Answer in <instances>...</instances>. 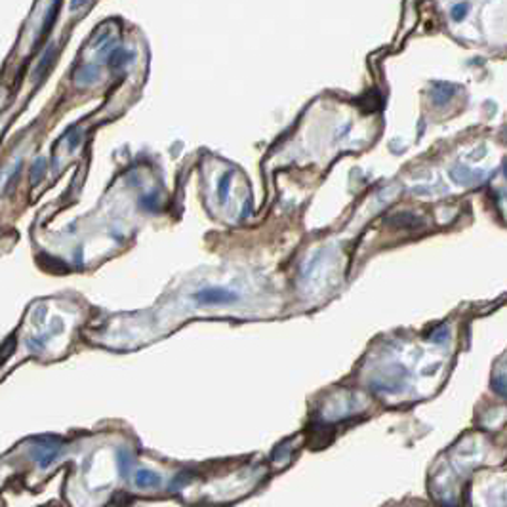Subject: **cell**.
Masks as SVG:
<instances>
[{
    "mask_svg": "<svg viewBox=\"0 0 507 507\" xmlns=\"http://www.w3.org/2000/svg\"><path fill=\"white\" fill-rule=\"evenodd\" d=\"M197 299L202 303H225V301L235 299V294L222 290V288H206L200 294H197Z\"/></svg>",
    "mask_w": 507,
    "mask_h": 507,
    "instance_id": "1",
    "label": "cell"
},
{
    "mask_svg": "<svg viewBox=\"0 0 507 507\" xmlns=\"http://www.w3.org/2000/svg\"><path fill=\"white\" fill-rule=\"evenodd\" d=\"M136 484L139 488H151V486H159L161 484V477L151 473V471H139L136 475Z\"/></svg>",
    "mask_w": 507,
    "mask_h": 507,
    "instance_id": "2",
    "label": "cell"
},
{
    "mask_svg": "<svg viewBox=\"0 0 507 507\" xmlns=\"http://www.w3.org/2000/svg\"><path fill=\"white\" fill-rule=\"evenodd\" d=\"M52 57H54V46H50V50H46V54L42 56V61H40V65H38V69H37L38 76H42V73L46 71V67L52 63Z\"/></svg>",
    "mask_w": 507,
    "mask_h": 507,
    "instance_id": "3",
    "label": "cell"
},
{
    "mask_svg": "<svg viewBox=\"0 0 507 507\" xmlns=\"http://www.w3.org/2000/svg\"><path fill=\"white\" fill-rule=\"evenodd\" d=\"M46 170V166H44V159H38L35 162V166H33V172H31V179H33V183H38V179L42 177V173Z\"/></svg>",
    "mask_w": 507,
    "mask_h": 507,
    "instance_id": "4",
    "label": "cell"
},
{
    "mask_svg": "<svg viewBox=\"0 0 507 507\" xmlns=\"http://www.w3.org/2000/svg\"><path fill=\"white\" fill-rule=\"evenodd\" d=\"M465 10H467V6H465V4L456 6V10H454V19H461V17H463V13H465Z\"/></svg>",
    "mask_w": 507,
    "mask_h": 507,
    "instance_id": "5",
    "label": "cell"
}]
</instances>
